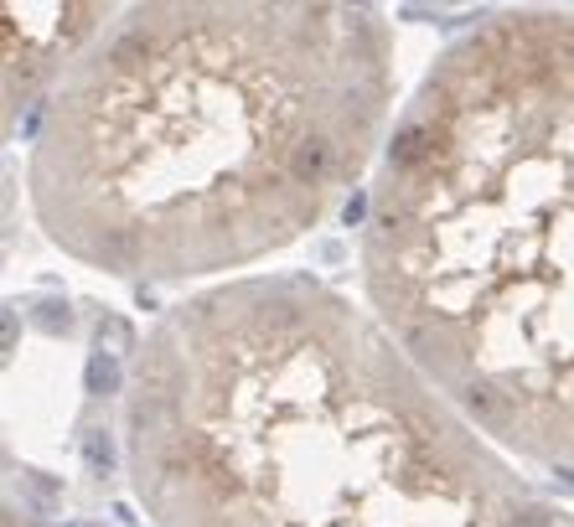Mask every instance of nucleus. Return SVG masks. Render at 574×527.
<instances>
[{"instance_id": "f257e3e1", "label": "nucleus", "mask_w": 574, "mask_h": 527, "mask_svg": "<svg viewBox=\"0 0 574 527\" xmlns=\"http://www.w3.org/2000/svg\"><path fill=\"white\" fill-rule=\"evenodd\" d=\"M388 93L368 6H135L52 99L32 202L104 274L244 269L362 176Z\"/></svg>"}, {"instance_id": "f03ea898", "label": "nucleus", "mask_w": 574, "mask_h": 527, "mask_svg": "<svg viewBox=\"0 0 574 527\" xmlns=\"http://www.w3.org/2000/svg\"><path fill=\"white\" fill-rule=\"evenodd\" d=\"M125 424L161 527H574L383 321L311 279H233L176 305Z\"/></svg>"}, {"instance_id": "7ed1b4c3", "label": "nucleus", "mask_w": 574, "mask_h": 527, "mask_svg": "<svg viewBox=\"0 0 574 527\" xmlns=\"http://www.w3.org/2000/svg\"><path fill=\"white\" fill-rule=\"evenodd\" d=\"M362 269L481 434L574 465V16H497L435 62L388 140Z\"/></svg>"}, {"instance_id": "20e7f679", "label": "nucleus", "mask_w": 574, "mask_h": 527, "mask_svg": "<svg viewBox=\"0 0 574 527\" xmlns=\"http://www.w3.org/2000/svg\"><path fill=\"white\" fill-rule=\"evenodd\" d=\"M104 6H6L0 37H6V104L16 109L42 78H52L63 62L104 31Z\"/></svg>"}, {"instance_id": "39448f33", "label": "nucleus", "mask_w": 574, "mask_h": 527, "mask_svg": "<svg viewBox=\"0 0 574 527\" xmlns=\"http://www.w3.org/2000/svg\"><path fill=\"white\" fill-rule=\"evenodd\" d=\"M83 383H88V393H94V398H109V393H119V362H114V352H109V347H99L94 357H88V372H83Z\"/></svg>"}, {"instance_id": "423d86ee", "label": "nucleus", "mask_w": 574, "mask_h": 527, "mask_svg": "<svg viewBox=\"0 0 574 527\" xmlns=\"http://www.w3.org/2000/svg\"><path fill=\"white\" fill-rule=\"evenodd\" d=\"M88 465H94V471H109V465H114L109 429H88Z\"/></svg>"}, {"instance_id": "0eeeda50", "label": "nucleus", "mask_w": 574, "mask_h": 527, "mask_svg": "<svg viewBox=\"0 0 574 527\" xmlns=\"http://www.w3.org/2000/svg\"><path fill=\"white\" fill-rule=\"evenodd\" d=\"M42 326L47 331H57V326L68 331V305H42Z\"/></svg>"}]
</instances>
